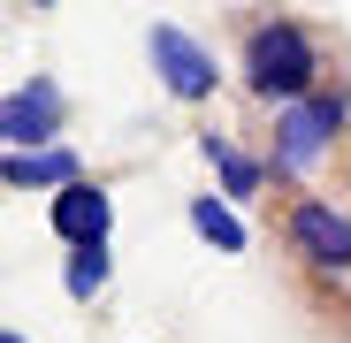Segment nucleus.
I'll use <instances>...</instances> for the list:
<instances>
[{"label":"nucleus","instance_id":"3","mask_svg":"<svg viewBox=\"0 0 351 343\" xmlns=\"http://www.w3.org/2000/svg\"><path fill=\"white\" fill-rule=\"evenodd\" d=\"M153 69L168 77V92L176 99H206L214 92V53L199 46V38H184V31H176V23H153Z\"/></svg>","mask_w":351,"mask_h":343},{"label":"nucleus","instance_id":"7","mask_svg":"<svg viewBox=\"0 0 351 343\" xmlns=\"http://www.w3.org/2000/svg\"><path fill=\"white\" fill-rule=\"evenodd\" d=\"M31 183H77V160L62 145H46V153H16L8 160V191H31Z\"/></svg>","mask_w":351,"mask_h":343},{"label":"nucleus","instance_id":"1","mask_svg":"<svg viewBox=\"0 0 351 343\" xmlns=\"http://www.w3.org/2000/svg\"><path fill=\"white\" fill-rule=\"evenodd\" d=\"M245 77H252L260 92H290V99H298V92L313 84V46H306V31H298V23H260L252 46H245Z\"/></svg>","mask_w":351,"mask_h":343},{"label":"nucleus","instance_id":"6","mask_svg":"<svg viewBox=\"0 0 351 343\" xmlns=\"http://www.w3.org/2000/svg\"><path fill=\"white\" fill-rule=\"evenodd\" d=\"M53 229H62L69 244H107V191H99V183H62V199H53Z\"/></svg>","mask_w":351,"mask_h":343},{"label":"nucleus","instance_id":"9","mask_svg":"<svg viewBox=\"0 0 351 343\" xmlns=\"http://www.w3.org/2000/svg\"><path fill=\"white\" fill-rule=\"evenodd\" d=\"M206 160L221 168V183H229V199H252V183H260V168H252V160H237V153H229L221 138H206Z\"/></svg>","mask_w":351,"mask_h":343},{"label":"nucleus","instance_id":"8","mask_svg":"<svg viewBox=\"0 0 351 343\" xmlns=\"http://www.w3.org/2000/svg\"><path fill=\"white\" fill-rule=\"evenodd\" d=\"M191 221H199V237H214L221 252H245V221L229 214L221 199H191Z\"/></svg>","mask_w":351,"mask_h":343},{"label":"nucleus","instance_id":"4","mask_svg":"<svg viewBox=\"0 0 351 343\" xmlns=\"http://www.w3.org/2000/svg\"><path fill=\"white\" fill-rule=\"evenodd\" d=\"M53 123H62V92H53L46 77H31L23 92H8V107H0V138H8L16 153L31 138H53Z\"/></svg>","mask_w":351,"mask_h":343},{"label":"nucleus","instance_id":"5","mask_svg":"<svg viewBox=\"0 0 351 343\" xmlns=\"http://www.w3.org/2000/svg\"><path fill=\"white\" fill-rule=\"evenodd\" d=\"M290 237H298V252L321 259V267H351V221L336 206H321V199H306L290 214Z\"/></svg>","mask_w":351,"mask_h":343},{"label":"nucleus","instance_id":"2","mask_svg":"<svg viewBox=\"0 0 351 343\" xmlns=\"http://www.w3.org/2000/svg\"><path fill=\"white\" fill-rule=\"evenodd\" d=\"M336 123H343V99H298V107H290L282 114V145H275V160L290 168V176H306V168L328 153V138H336Z\"/></svg>","mask_w":351,"mask_h":343},{"label":"nucleus","instance_id":"10","mask_svg":"<svg viewBox=\"0 0 351 343\" xmlns=\"http://www.w3.org/2000/svg\"><path fill=\"white\" fill-rule=\"evenodd\" d=\"M107 282V244H77V259H69V298H92Z\"/></svg>","mask_w":351,"mask_h":343}]
</instances>
